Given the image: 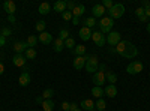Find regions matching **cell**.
Wrapping results in <instances>:
<instances>
[{
  "label": "cell",
  "mask_w": 150,
  "mask_h": 111,
  "mask_svg": "<svg viewBox=\"0 0 150 111\" xmlns=\"http://www.w3.org/2000/svg\"><path fill=\"white\" fill-rule=\"evenodd\" d=\"M116 54H120L125 59H135L138 56V50H137V47L132 45L131 42L122 41L116 45Z\"/></svg>",
  "instance_id": "obj_1"
},
{
  "label": "cell",
  "mask_w": 150,
  "mask_h": 111,
  "mask_svg": "<svg viewBox=\"0 0 150 111\" xmlns=\"http://www.w3.org/2000/svg\"><path fill=\"white\" fill-rule=\"evenodd\" d=\"M86 71L89 74H95L99 69V60L96 56H87V62H86Z\"/></svg>",
  "instance_id": "obj_2"
},
{
  "label": "cell",
  "mask_w": 150,
  "mask_h": 111,
  "mask_svg": "<svg viewBox=\"0 0 150 111\" xmlns=\"http://www.w3.org/2000/svg\"><path fill=\"white\" fill-rule=\"evenodd\" d=\"M107 12L110 14V18L114 21V20H119V18L123 17V14H125V6H123L122 3H116L114 6H112L110 11H107Z\"/></svg>",
  "instance_id": "obj_3"
},
{
  "label": "cell",
  "mask_w": 150,
  "mask_h": 111,
  "mask_svg": "<svg viewBox=\"0 0 150 111\" xmlns=\"http://www.w3.org/2000/svg\"><path fill=\"white\" fill-rule=\"evenodd\" d=\"M112 26H114V23H112V20L110 17H104L99 20V30H101L102 35H108L111 32Z\"/></svg>",
  "instance_id": "obj_4"
},
{
  "label": "cell",
  "mask_w": 150,
  "mask_h": 111,
  "mask_svg": "<svg viewBox=\"0 0 150 111\" xmlns=\"http://www.w3.org/2000/svg\"><path fill=\"white\" fill-rule=\"evenodd\" d=\"M143 63L141 62H138V60H134V62H131V63L126 66V72L129 74V75H137V74H140V72H143Z\"/></svg>",
  "instance_id": "obj_5"
},
{
  "label": "cell",
  "mask_w": 150,
  "mask_h": 111,
  "mask_svg": "<svg viewBox=\"0 0 150 111\" xmlns=\"http://www.w3.org/2000/svg\"><path fill=\"white\" fill-rule=\"evenodd\" d=\"M107 42L110 44V47H116L119 42H122V35L119 32H110L107 35Z\"/></svg>",
  "instance_id": "obj_6"
},
{
  "label": "cell",
  "mask_w": 150,
  "mask_h": 111,
  "mask_svg": "<svg viewBox=\"0 0 150 111\" xmlns=\"http://www.w3.org/2000/svg\"><path fill=\"white\" fill-rule=\"evenodd\" d=\"M92 39H93L95 45H98L99 48H101V47H104L105 42H107V36L102 35L101 32H95V33H92Z\"/></svg>",
  "instance_id": "obj_7"
},
{
  "label": "cell",
  "mask_w": 150,
  "mask_h": 111,
  "mask_svg": "<svg viewBox=\"0 0 150 111\" xmlns=\"http://www.w3.org/2000/svg\"><path fill=\"white\" fill-rule=\"evenodd\" d=\"M105 8L102 6V3H98V5H95L93 8H92V14H93V18L96 20V18H104V15H105Z\"/></svg>",
  "instance_id": "obj_8"
},
{
  "label": "cell",
  "mask_w": 150,
  "mask_h": 111,
  "mask_svg": "<svg viewBox=\"0 0 150 111\" xmlns=\"http://www.w3.org/2000/svg\"><path fill=\"white\" fill-rule=\"evenodd\" d=\"M105 72H101L98 71L93 74V84H96L98 87H102V84H105Z\"/></svg>",
  "instance_id": "obj_9"
},
{
  "label": "cell",
  "mask_w": 150,
  "mask_h": 111,
  "mask_svg": "<svg viewBox=\"0 0 150 111\" xmlns=\"http://www.w3.org/2000/svg\"><path fill=\"white\" fill-rule=\"evenodd\" d=\"M30 74L27 72V71H24V72H21V75H20V78H18V84L21 86V87H27V86L30 84Z\"/></svg>",
  "instance_id": "obj_10"
},
{
  "label": "cell",
  "mask_w": 150,
  "mask_h": 111,
  "mask_svg": "<svg viewBox=\"0 0 150 111\" xmlns=\"http://www.w3.org/2000/svg\"><path fill=\"white\" fill-rule=\"evenodd\" d=\"M86 62H87V56H80V57H75L72 65H74V68L77 71H81L86 66Z\"/></svg>",
  "instance_id": "obj_11"
},
{
  "label": "cell",
  "mask_w": 150,
  "mask_h": 111,
  "mask_svg": "<svg viewBox=\"0 0 150 111\" xmlns=\"http://www.w3.org/2000/svg\"><path fill=\"white\" fill-rule=\"evenodd\" d=\"M26 62H27V59H26L24 54H15L14 59H12V63H14L17 68H23L24 65H26Z\"/></svg>",
  "instance_id": "obj_12"
},
{
  "label": "cell",
  "mask_w": 150,
  "mask_h": 111,
  "mask_svg": "<svg viewBox=\"0 0 150 111\" xmlns=\"http://www.w3.org/2000/svg\"><path fill=\"white\" fill-rule=\"evenodd\" d=\"M27 44L26 42H23V41H17V42H14V51H15V54H23V53H26V50H27Z\"/></svg>",
  "instance_id": "obj_13"
},
{
  "label": "cell",
  "mask_w": 150,
  "mask_h": 111,
  "mask_svg": "<svg viewBox=\"0 0 150 111\" xmlns=\"http://www.w3.org/2000/svg\"><path fill=\"white\" fill-rule=\"evenodd\" d=\"M3 9L8 12V15H14L15 11H17L15 2H12V0H6V2L3 3Z\"/></svg>",
  "instance_id": "obj_14"
},
{
  "label": "cell",
  "mask_w": 150,
  "mask_h": 111,
  "mask_svg": "<svg viewBox=\"0 0 150 111\" xmlns=\"http://www.w3.org/2000/svg\"><path fill=\"white\" fill-rule=\"evenodd\" d=\"M38 41L42 42L44 45H48V44L53 42V36H51V33H48V32H42V33H39V38H38Z\"/></svg>",
  "instance_id": "obj_15"
},
{
  "label": "cell",
  "mask_w": 150,
  "mask_h": 111,
  "mask_svg": "<svg viewBox=\"0 0 150 111\" xmlns=\"http://www.w3.org/2000/svg\"><path fill=\"white\" fill-rule=\"evenodd\" d=\"M104 93L108 98H116L117 96V87L114 84H107V87L104 89Z\"/></svg>",
  "instance_id": "obj_16"
},
{
  "label": "cell",
  "mask_w": 150,
  "mask_h": 111,
  "mask_svg": "<svg viewBox=\"0 0 150 111\" xmlns=\"http://www.w3.org/2000/svg\"><path fill=\"white\" fill-rule=\"evenodd\" d=\"M84 12H86V6L84 5H75V8L72 9V17H75V18H80V17H83L84 15Z\"/></svg>",
  "instance_id": "obj_17"
},
{
  "label": "cell",
  "mask_w": 150,
  "mask_h": 111,
  "mask_svg": "<svg viewBox=\"0 0 150 111\" xmlns=\"http://www.w3.org/2000/svg\"><path fill=\"white\" fill-rule=\"evenodd\" d=\"M78 36L83 41H89V39H92V30L89 27H81L78 32Z\"/></svg>",
  "instance_id": "obj_18"
},
{
  "label": "cell",
  "mask_w": 150,
  "mask_h": 111,
  "mask_svg": "<svg viewBox=\"0 0 150 111\" xmlns=\"http://www.w3.org/2000/svg\"><path fill=\"white\" fill-rule=\"evenodd\" d=\"M53 9L56 12H62V14H63V12L66 11V2L65 0H57V2L53 5Z\"/></svg>",
  "instance_id": "obj_19"
},
{
  "label": "cell",
  "mask_w": 150,
  "mask_h": 111,
  "mask_svg": "<svg viewBox=\"0 0 150 111\" xmlns=\"http://www.w3.org/2000/svg\"><path fill=\"white\" fill-rule=\"evenodd\" d=\"M53 47H54L56 53H62V51H63V48H65V41H62L60 38H57V39L53 41Z\"/></svg>",
  "instance_id": "obj_20"
},
{
  "label": "cell",
  "mask_w": 150,
  "mask_h": 111,
  "mask_svg": "<svg viewBox=\"0 0 150 111\" xmlns=\"http://www.w3.org/2000/svg\"><path fill=\"white\" fill-rule=\"evenodd\" d=\"M39 14L41 15H47V14H50V12H51V5L50 3H47V2H44V3H41L39 5Z\"/></svg>",
  "instance_id": "obj_21"
},
{
  "label": "cell",
  "mask_w": 150,
  "mask_h": 111,
  "mask_svg": "<svg viewBox=\"0 0 150 111\" xmlns=\"http://www.w3.org/2000/svg\"><path fill=\"white\" fill-rule=\"evenodd\" d=\"M80 105H81V108H84L87 111H93V108H95V102L92 99H84V101H81Z\"/></svg>",
  "instance_id": "obj_22"
},
{
  "label": "cell",
  "mask_w": 150,
  "mask_h": 111,
  "mask_svg": "<svg viewBox=\"0 0 150 111\" xmlns=\"http://www.w3.org/2000/svg\"><path fill=\"white\" fill-rule=\"evenodd\" d=\"M105 80L108 81V84H116L117 83V75L111 71H107L105 72Z\"/></svg>",
  "instance_id": "obj_23"
},
{
  "label": "cell",
  "mask_w": 150,
  "mask_h": 111,
  "mask_svg": "<svg viewBox=\"0 0 150 111\" xmlns=\"http://www.w3.org/2000/svg\"><path fill=\"white\" fill-rule=\"evenodd\" d=\"M72 53L75 54V57L86 56V47H84V45H75V48L72 50Z\"/></svg>",
  "instance_id": "obj_24"
},
{
  "label": "cell",
  "mask_w": 150,
  "mask_h": 111,
  "mask_svg": "<svg viewBox=\"0 0 150 111\" xmlns=\"http://www.w3.org/2000/svg\"><path fill=\"white\" fill-rule=\"evenodd\" d=\"M92 95L96 98V99H101L105 93H104V89H102V87H98V86H95V87L92 89Z\"/></svg>",
  "instance_id": "obj_25"
},
{
  "label": "cell",
  "mask_w": 150,
  "mask_h": 111,
  "mask_svg": "<svg viewBox=\"0 0 150 111\" xmlns=\"http://www.w3.org/2000/svg\"><path fill=\"white\" fill-rule=\"evenodd\" d=\"M42 110H44V111H53V110H54V102H53V99H45V101L42 102Z\"/></svg>",
  "instance_id": "obj_26"
},
{
  "label": "cell",
  "mask_w": 150,
  "mask_h": 111,
  "mask_svg": "<svg viewBox=\"0 0 150 111\" xmlns=\"http://www.w3.org/2000/svg\"><path fill=\"white\" fill-rule=\"evenodd\" d=\"M26 44H27V47H29V48H35V47H36V44H38V36L30 35L29 38H27V41H26Z\"/></svg>",
  "instance_id": "obj_27"
},
{
  "label": "cell",
  "mask_w": 150,
  "mask_h": 111,
  "mask_svg": "<svg viewBox=\"0 0 150 111\" xmlns=\"http://www.w3.org/2000/svg\"><path fill=\"white\" fill-rule=\"evenodd\" d=\"M95 108H96L98 111H105V108H107V102L101 98V99H98V101L95 102Z\"/></svg>",
  "instance_id": "obj_28"
},
{
  "label": "cell",
  "mask_w": 150,
  "mask_h": 111,
  "mask_svg": "<svg viewBox=\"0 0 150 111\" xmlns=\"http://www.w3.org/2000/svg\"><path fill=\"white\" fill-rule=\"evenodd\" d=\"M24 56H26L27 60H33L36 57V50H35V48H27L26 53H24Z\"/></svg>",
  "instance_id": "obj_29"
},
{
  "label": "cell",
  "mask_w": 150,
  "mask_h": 111,
  "mask_svg": "<svg viewBox=\"0 0 150 111\" xmlns=\"http://www.w3.org/2000/svg\"><path fill=\"white\" fill-rule=\"evenodd\" d=\"M95 26H96V20H95L93 17H89V18L84 20V27L92 29V27H95Z\"/></svg>",
  "instance_id": "obj_30"
},
{
  "label": "cell",
  "mask_w": 150,
  "mask_h": 111,
  "mask_svg": "<svg viewBox=\"0 0 150 111\" xmlns=\"http://www.w3.org/2000/svg\"><path fill=\"white\" fill-rule=\"evenodd\" d=\"M53 96H54V90H53V89H45V90H44V93H42L44 101H45V99H51Z\"/></svg>",
  "instance_id": "obj_31"
},
{
  "label": "cell",
  "mask_w": 150,
  "mask_h": 111,
  "mask_svg": "<svg viewBox=\"0 0 150 111\" xmlns=\"http://www.w3.org/2000/svg\"><path fill=\"white\" fill-rule=\"evenodd\" d=\"M45 26H47L45 21L41 20V21H38V23H36V26H35V27H36V30L39 32V33H42V32H45Z\"/></svg>",
  "instance_id": "obj_32"
},
{
  "label": "cell",
  "mask_w": 150,
  "mask_h": 111,
  "mask_svg": "<svg viewBox=\"0 0 150 111\" xmlns=\"http://www.w3.org/2000/svg\"><path fill=\"white\" fill-rule=\"evenodd\" d=\"M59 38H60L62 41H66V39L69 38V30H68V29H62L60 33H59Z\"/></svg>",
  "instance_id": "obj_33"
},
{
  "label": "cell",
  "mask_w": 150,
  "mask_h": 111,
  "mask_svg": "<svg viewBox=\"0 0 150 111\" xmlns=\"http://www.w3.org/2000/svg\"><path fill=\"white\" fill-rule=\"evenodd\" d=\"M65 48H71V50H74V48H75V41L72 38H68L65 41Z\"/></svg>",
  "instance_id": "obj_34"
},
{
  "label": "cell",
  "mask_w": 150,
  "mask_h": 111,
  "mask_svg": "<svg viewBox=\"0 0 150 111\" xmlns=\"http://www.w3.org/2000/svg\"><path fill=\"white\" fill-rule=\"evenodd\" d=\"M62 15H63V20L65 21H72V12L71 11H65Z\"/></svg>",
  "instance_id": "obj_35"
},
{
  "label": "cell",
  "mask_w": 150,
  "mask_h": 111,
  "mask_svg": "<svg viewBox=\"0 0 150 111\" xmlns=\"http://www.w3.org/2000/svg\"><path fill=\"white\" fill-rule=\"evenodd\" d=\"M11 33H12V30H11L9 27H3V29H2V33H0V35H2L3 38H6V36H9Z\"/></svg>",
  "instance_id": "obj_36"
},
{
  "label": "cell",
  "mask_w": 150,
  "mask_h": 111,
  "mask_svg": "<svg viewBox=\"0 0 150 111\" xmlns=\"http://www.w3.org/2000/svg\"><path fill=\"white\" fill-rule=\"evenodd\" d=\"M102 6H104V8H108V11H110L112 6H114V3H112L111 0H104V2H102Z\"/></svg>",
  "instance_id": "obj_37"
},
{
  "label": "cell",
  "mask_w": 150,
  "mask_h": 111,
  "mask_svg": "<svg viewBox=\"0 0 150 111\" xmlns=\"http://www.w3.org/2000/svg\"><path fill=\"white\" fill-rule=\"evenodd\" d=\"M69 110H71V104L69 102H66V101L62 102V111H69Z\"/></svg>",
  "instance_id": "obj_38"
},
{
  "label": "cell",
  "mask_w": 150,
  "mask_h": 111,
  "mask_svg": "<svg viewBox=\"0 0 150 111\" xmlns=\"http://www.w3.org/2000/svg\"><path fill=\"white\" fill-rule=\"evenodd\" d=\"M135 15L137 17H141V15H144V8H138V9H135Z\"/></svg>",
  "instance_id": "obj_39"
},
{
  "label": "cell",
  "mask_w": 150,
  "mask_h": 111,
  "mask_svg": "<svg viewBox=\"0 0 150 111\" xmlns=\"http://www.w3.org/2000/svg\"><path fill=\"white\" fill-rule=\"evenodd\" d=\"M74 8H75V2H66V11H71L72 12Z\"/></svg>",
  "instance_id": "obj_40"
},
{
  "label": "cell",
  "mask_w": 150,
  "mask_h": 111,
  "mask_svg": "<svg viewBox=\"0 0 150 111\" xmlns=\"http://www.w3.org/2000/svg\"><path fill=\"white\" fill-rule=\"evenodd\" d=\"M69 111H81V108H78L77 104H71V110Z\"/></svg>",
  "instance_id": "obj_41"
},
{
  "label": "cell",
  "mask_w": 150,
  "mask_h": 111,
  "mask_svg": "<svg viewBox=\"0 0 150 111\" xmlns=\"http://www.w3.org/2000/svg\"><path fill=\"white\" fill-rule=\"evenodd\" d=\"M35 101H36V104H41V105H42V102H44V98H42V95H41V96H38Z\"/></svg>",
  "instance_id": "obj_42"
},
{
  "label": "cell",
  "mask_w": 150,
  "mask_h": 111,
  "mask_svg": "<svg viewBox=\"0 0 150 111\" xmlns=\"http://www.w3.org/2000/svg\"><path fill=\"white\" fill-rule=\"evenodd\" d=\"M138 20H140V21H141V23H147V20H149V17H147V15H146V14H144V15H141V17H140V18H138Z\"/></svg>",
  "instance_id": "obj_43"
},
{
  "label": "cell",
  "mask_w": 150,
  "mask_h": 111,
  "mask_svg": "<svg viewBox=\"0 0 150 111\" xmlns=\"http://www.w3.org/2000/svg\"><path fill=\"white\" fill-rule=\"evenodd\" d=\"M5 44H6V39L3 38V36H2V35H0V47H3Z\"/></svg>",
  "instance_id": "obj_44"
},
{
  "label": "cell",
  "mask_w": 150,
  "mask_h": 111,
  "mask_svg": "<svg viewBox=\"0 0 150 111\" xmlns=\"http://www.w3.org/2000/svg\"><path fill=\"white\" fill-rule=\"evenodd\" d=\"M105 69H107V66H105L104 63H101V65H99V69H98V71H101V72H105Z\"/></svg>",
  "instance_id": "obj_45"
},
{
  "label": "cell",
  "mask_w": 150,
  "mask_h": 111,
  "mask_svg": "<svg viewBox=\"0 0 150 111\" xmlns=\"http://www.w3.org/2000/svg\"><path fill=\"white\" fill-rule=\"evenodd\" d=\"M144 14H146L147 17H150V5H149L147 8H144Z\"/></svg>",
  "instance_id": "obj_46"
},
{
  "label": "cell",
  "mask_w": 150,
  "mask_h": 111,
  "mask_svg": "<svg viewBox=\"0 0 150 111\" xmlns=\"http://www.w3.org/2000/svg\"><path fill=\"white\" fill-rule=\"evenodd\" d=\"M78 23H80V18H75V17H72V24H74V26H77Z\"/></svg>",
  "instance_id": "obj_47"
},
{
  "label": "cell",
  "mask_w": 150,
  "mask_h": 111,
  "mask_svg": "<svg viewBox=\"0 0 150 111\" xmlns=\"http://www.w3.org/2000/svg\"><path fill=\"white\" fill-rule=\"evenodd\" d=\"M3 72H5V65L2 63V62H0V75H2Z\"/></svg>",
  "instance_id": "obj_48"
},
{
  "label": "cell",
  "mask_w": 150,
  "mask_h": 111,
  "mask_svg": "<svg viewBox=\"0 0 150 111\" xmlns=\"http://www.w3.org/2000/svg\"><path fill=\"white\" fill-rule=\"evenodd\" d=\"M149 5H150V2H149V0H146V2H143V6L141 8H147Z\"/></svg>",
  "instance_id": "obj_49"
},
{
  "label": "cell",
  "mask_w": 150,
  "mask_h": 111,
  "mask_svg": "<svg viewBox=\"0 0 150 111\" xmlns=\"http://www.w3.org/2000/svg\"><path fill=\"white\" fill-rule=\"evenodd\" d=\"M8 20H9L11 23H15V17H14V15H9V18H8Z\"/></svg>",
  "instance_id": "obj_50"
},
{
  "label": "cell",
  "mask_w": 150,
  "mask_h": 111,
  "mask_svg": "<svg viewBox=\"0 0 150 111\" xmlns=\"http://www.w3.org/2000/svg\"><path fill=\"white\" fill-rule=\"evenodd\" d=\"M110 53L111 54H116V48H110Z\"/></svg>",
  "instance_id": "obj_51"
},
{
  "label": "cell",
  "mask_w": 150,
  "mask_h": 111,
  "mask_svg": "<svg viewBox=\"0 0 150 111\" xmlns=\"http://www.w3.org/2000/svg\"><path fill=\"white\" fill-rule=\"evenodd\" d=\"M147 32L150 33V23H147Z\"/></svg>",
  "instance_id": "obj_52"
}]
</instances>
